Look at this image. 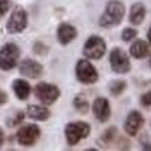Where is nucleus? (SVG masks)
Here are the masks:
<instances>
[{"instance_id":"1","label":"nucleus","mask_w":151,"mask_h":151,"mask_svg":"<svg viewBox=\"0 0 151 151\" xmlns=\"http://www.w3.org/2000/svg\"><path fill=\"white\" fill-rule=\"evenodd\" d=\"M125 14V6L124 3H121L119 0H110V2L106 5L104 12L100 17V26L109 29V27H115L122 21Z\"/></svg>"},{"instance_id":"2","label":"nucleus","mask_w":151,"mask_h":151,"mask_svg":"<svg viewBox=\"0 0 151 151\" xmlns=\"http://www.w3.org/2000/svg\"><path fill=\"white\" fill-rule=\"evenodd\" d=\"M91 134V125L85 121H74L65 125V139L68 145H77Z\"/></svg>"},{"instance_id":"3","label":"nucleus","mask_w":151,"mask_h":151,"mask_svg":"<svg viewBox=\"0 0 151 151\" xmlns=\"http://www.w3.org/2000/svg\"><path fill=\"white\" fill-rule=\"evenodd\" d=\"M35 97L42 103V106H50L53 104L56 100L60 97V89L53 85V83H47V82H40L35 86Z\"/></svg>"},{"instance_id":"4","label":"nucleus","mask_w":151,"mask_h":151,"mask_svg":"<svg viewBox=\"0 0 151 151\" xmlns=\"http://www.w3.org/2000/svg\"><path fill=\"white\" fill-rule=\"evenodd\" d=\"M20 47L15 42H6L0 48V70L9 71L18 64Z\"/></svg>"},{"instance_id":"5","label":"nucleus","mask_w":151,"mask_h":151,"mask_svg":"<svg viewBox=\"0 0 151 151\" xmlns=\"http://www.w3.org/2000/svg\"><path fill=\"white\" fill-rule=\"evenodd\" d=\"M106 53V42L103 38L92 35L88 38V41L83 45V55L86 59H101Z\"/></svg>"},{"instance_id":"6","label":"nucleus","mask_w":151,"mask_h":151,"mask_svg":"<svg viewBox=\"0 0 151 151\" xmlns=\"http://www.w3.org/2000/svg\"><path fill=\"white\" fill-rule=\"evenodd\" d=\"M27 27V12L23 6H15L6 23V30L9 33H20Z\"/></svg>"},{"instance_id":"7","label":"nucleus","mask_w":151,"mask_h":151,"mask_svg":"<svg viewBox=\"0 0 151 151\" xmlns=\"http://www.w3.org/2000/svg\"><path fill=\"white\" fill-rule=\"evenodd\" d=\"M41 137V129L36 124H26L17 132V142L21 147H32Z\"/></svg>"},{"instance_id":"8","label":"nucleus","mask_w":151,"mask_h":151,"mask_svg":"<svg viewBox=\"0 0 151 151\" xmlns=\"http://www.w3.org/2000/svg\"><path fill=\"white\" fill-rule=\"evenodd\" d=\"M76 77L82 83H95L98 80V73L95 70V67L91 64L89 60L80 59L76 65Z\"/></svg>"},{"instance_id":"9","label":"nucleus","mask_w":151,"mask_h":151,"mask_svg":"<svg viewBox=\"0 0 151 151\" xmlns=\"http://www.w3.org/2000/svg\"><path fill=\"white\" fill-rule=\"evenodd\" d=\"M109 60H110L112 70L115 73H118V74H125L132 68V64H130V59H129L127 53L122 52L121 48H113L110 52Z\"/></svg>"},{"instance_id":"10","label":"nucleus","mask_w":151,"mask_h":151,"mask_svg":"<svg viewBox=\"0 0 151 151\" xmlns=\"http://www.w3.org/2000/svg\"><path fill=\"white\" fill-rule=\"evenodd\" d=\"M92 113H94V116L100 122L109 121V118L112 115V109H110L109 100L104 98V97H97L94 100V103H92Z\"/></svg>"},{"instance_id":"11","label":"nucleus","mask_w":151,"mask_h":151,"mask_svg":"<svg viewBox=\"0 0 151 151\" xmlns=\"http://www.w3.org/2000/svg\"><path fill=\"white\" fill-rule=\"evenodd\" d=\"M144 116L139 110H132L127 118H125V122H124V130L129 136H136L139 133V130L142 129L144 125Z\"/></svg>"},{"instance_id":"12","label":"nucleus","mask_w":151,"mask_h":151,"mask_svg":"<svg viewBox=\"0 0 151 151\" xmlns=\"http://www.w3.org/2000/svg\"><path fill=\"white\" fill-rule=\"evenodd\" d=\"M42 71H44L42 65L40 64V62L33 60V59H24V60H21V64H20V73L23 76H26V77H29V79L41 77Z\"/></svg>"},{"instance_id":"13","label":"nucleus","mask_w":151,"mask_h":151,"mask_svg":"<svg viewBox=\"0 0 151 151\" xmlns=\"http://www.w3.org/2000/svg\"><path fill=\"white\" fill-rule=\"evenodd\" d=\"M56 35H58L59 44L67 45L73 40H76V36H77V29H76L74 26H71V24H68V23H60L58 26Z\"/></svg>"},{"instance_id":"14","label":"nucleus","mask_w":151,"mask_h":151,"mask_svg":"<svg viewBox=\"0 0 151 151\" xmlns=\"http://www.w3.org/2000/svg\"><path fill=\"white\" fill-rule=\"evenodd\" d=\"M50 110L47 109V106H36V104H30L27 107V116L35 119V121H47L50 118Z\"/></svg>"},{"instance_id":"15","label":"nucleus","mask_w":151,"mask_h":151,"mask_svg":"<svg viewBox=\"0 0 151 151\" xmlns=\"http://www.w3.org/2000/svg\"><path fill=\"white\" fill-rule=\"evenodd\" d=\"M12 88H14V92L18 100H27L30 95V91H32L30 85L24 79H15L12 82Z\"/></svg>"},{"instance_id":"16","label":"nucleus","mask_w":151,"mask_h":151,"mask_svg":"<svg viewBox=\"0 0 151 151\" xmlns=\"http://www.w3.org/2000/svg\"><path fill=\"white\" fill-rule=\"evenodd\" d=\"M130 55L136 59H142V58L148 56L150 55V44L147 41H142V40L134 41L130 47Z\"/></svg>"},{"instance_id":"17","label":"nucleus","mask_w":151,"mask_h":151,"mask_svg":"<svg viewBox=\"0 0 151 151\" xmlns=\"http://www.w3.org/2000/svg\"><path fill=\"white\" fill-rule=\"evenodd\" d=\"M147 17V8L142 3H134L130 9V15L129 20L132 24H142V21Z\"/></svg>"},{"instance_id":"18","label":"nucleus","mask_w":151,"mask_h":151,"mask_svg":"<svg viewBox=\"0 0 151 151\" xmlns=\"http://www.w3.org/2000/svg\"><path fill=\"white\" fill-rule=\"evenodd\" d=\"M73 103H74V107L77 109L79 113H88V110H89V103H88V100L83 95H77Z\"/></svg>"},{"instance_id":"19","label":"nucleus","mask_w":151,"mask_h":151,"mask_svg":"<svg viewBox=\"0 0 151 151\" xmlns=\"http://www.w3.org/2000/svg\"><path fill=\"white\" fill-rule=\"evenodd\" d=\"M125 88H127V82L125 80H113L109 85V89L113 95H121L125 91Z\"/></svg>"},{"instance_id":"20","label":"nucleus","mask_w":151,"mask_h":151,"mask_svg":"<svg viewBox=\"0 0 151 151\" xmlns=\"http://www.w3.org/2000/svg\"><path fill=\"white\" fill-rule=\"evenodd\" d=\"M115 136H116V127H110V129L103 132L101 137H100V142H103L104 147H107L113 139H115Z\"/></svg>"},{"instance_id":"21","label":"nucleus","mask_w":151,"mask_h":151,"mask_svg":"<svg viewBox=\"0 0 151 151\" xmlns=\"http://www.w3.org/2000/svg\"><path fill=\"white\" fill-rule=\"evenodd\" d=\"M122 40L125 41V42H129V41H132V40H134V38L137 36V30L136 29H133V27H127V29H124L122 30Z\"/></svg>"},{"instance_id":"22","label":"nucleus","mask_w":151,"mask_h":151,"mask_svg":"<svg viewBox=\"0 0 151 151\" xmlns=\"http://www.w3.org/2000/svg\"><path fill=\"white\" fill-rule=\"evenodd\" d=\"M141 104L147 109H151V91L141 95Z\"/></svg>"},{"instance_id":"23","label":"nucleus","mask_w":151,"mask_h":151,"mask_svg":"<svg viewBox=\"0 0 151 151\" xmlns=\"http://www.w3.org/2000/svg\"><path fill=\"white\" fill-rule=\"evenodd\" d=\"M33 52L35 53H40V55H45L48 52V47L44 45L42 42H35L33 44Z\"/></svg>"},{"instance_id":"24","label":"nucleus","mask_w":151,"mask_h":151,"mask_svg":"<svg viewBox=\"0 0 151 151\" xmlns=\"http://www.w3.org/2000/svg\"><path fill=\"white\" fill-rule=\"evenodd\" d=\"M11 8V2L9 0H0V17H3Z\"/></svg>"},{"instance_id":"25","label":"nucleus","mask_w":151,"mask_h":151,"mask_svg":"<svg viewBox=\"0 0 151 151\" xmlns=\"http://www.w3.org/2000/svg\"><path fill=\"white\" fill-rule=\"evenodd\" d=\"M8 101V97H6V92L0 91V104H5Z\"/></svg>"},{"instance_id":"26","label":"nucleus","mask_w":151,"mask_h":151,"mask_svg":"<svg viewBox=\"0 0 151 151\" xmlns=\"http://www.w3.org/2000/svg\"><path fill=\"white\" fill-rule=\"evenodd\" d=\"M3 142H5V133H3V130H2V129H0V148H2Z\"/></svg>"},{"instance_id":"27","label":"nucleus","mask_w":151,"mask_h":151,"mask_svg":"<svg viewBox=\"0 0 151 151\" xmlns=\"http://www.w3.org/2000/svg\"><path fill=\"white\" fill-rule=\"evenodd\" d=\"M141 151H151V144H145V145L142 147Z\"/></svg>"},{"instance_id":"28","label":"nucleus","mask_w":151,"mask_h":151,"mask_svg":"<svg viewBox=\"0 0 151 151\" xmlns=\"http://www.w3.org/2000/svg\"><path fill=\"white\" fill-rule=\"evenodd\" d=\"M148 41L151 42V27H150V30H148Z\"/></svg>"},{"instance_id":"29","label":"nucleus","mask_w":151,"mask_h":151,"mask_svg":"<svg viewBox=\"0 0 151 151\" xmlns=\"http://www.w3.org/2000/svg\"><path fill=\"white\" fill-rule=\"evenodd\" d=\"M85 151H98V150H95V148H89V150H85Z\"/></svg>"},{"instance_id":"30","label":"nucleus","mask_w":151,"mask_h":151,"mask_svg":"<svg viewBox=\"0 0 151 151\" xmlns=\"http://www.w3.org/2000/svg\"><path fill=\"white\" fill-rule=\"evenodd\" d=\"M148 64H150V67H151V56H150V60H148Z\"/></svg>"},{"instance_id":"31","label":"nucleus","mask_w":151,"mask_h":151,"mask_svg":"<svg viewBox=\"0 0 151 151\" xmlns=\"http://www.w3.org/2000/svg\"><path fill=\"white\" fill-rule=\"evenodd\" d=\"M9 151H15V150H9Z\"/></svg>"}]
</instances>
